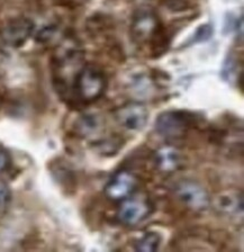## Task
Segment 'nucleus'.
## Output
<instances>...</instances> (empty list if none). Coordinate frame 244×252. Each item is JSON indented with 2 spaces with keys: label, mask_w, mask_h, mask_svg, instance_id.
Masks as SVG:
<instances>
[{
  "label": "nucleus",
  "mask_w": 244,
  "mask_h": 252,
  "mask_svg": "<svg viewBox=\"0 0 244 252\" xmlns=\"http://www.w3.org/2000/svg\"><path fill=\"white\" fill-rule=\"evenodd\" d=\"M154 163L161 172H173L181 165V156L177 149L163 147L155 152Z\"/></svg>",
  "instance_id": "9"
},
{
  "label": "nucleus",
  "mask_w": 244,
  "mask_h": 252,
  "mask_svg": "<svg viewBox=\"0 0 244 252\" xmlns=\"http://www.w3.org/2000/svg\"><path fill=\"white\" fill-rule=\"evenodd\" d=\"M153 210L154 207L147 197L131 195L122 200L116 218L126 226H135L149 219Z\"/></svg>",
  "instance_id": "4"
},
{
  "label": "nucleus",
  "mask_w": 244,
  "mask_h": 252,
  "mask_svg": "<svg viewBox=\"0 0 244 252\" xmlns=\"http://www.w3.org/2000/svg\"><path fill=\"white\" fill-rule=\"evenodd\" d=\"M162 238L156 232H147L135 243V249L141 252H153L159 249Z\"/></svg>",
  "instance_id": "11"
},
{
  "label": "nucleus",
  "mask_w": 244,
  "mask_h": 252,
  "mask_svg": "<svg viewBox=\"0 0 244 252\" xmlns=\"http://www.w3.org/2000/svg\"><path fill=\"white\" fill-rule=\"evenodd\" d=\"M98 120L93 115L81 116L80 120L77 122V131L82 136H89L90 134L96 132L98 128Z\"/></svg>",
  "instance_id": "12"
},
{
  "label": "nucleus",
  "mask_w": 244,
  "mask_h": 252,
  "mask_svg": "<svg viewBox=\"0 0 244 252\" xmlns=\"http://www.w3.org/2000/svg\"><path fill=\"white\" fill-rule=\"evenodd\" d=\"M216 207L226 214L239 213L242 211V196H239L238 192H225L217 198Z\"/></svg>",
  "instance_id": "10"
},
{
  "label": "nucleus",
  "mask_w": 244,
  "mask_h": 252,
  "mask_svg": "<svg viewBox=\"0 0 244 252\" xmlns=\"http://www.w3.org/2000/svg\"><path fill=\"white\" fill-rule=\"evenodd\" d=\"M198 125L196 114L183 109H171L161 113L155 121L156 132L167 139H180Z\"/></svg>",
  "instance_id": "2"
},
{
  "label": "nucleus",
  "mask_w": 244,
  "mask_h": 252,
  "mask_svg": "<svg viewBox=\"0 0 244 252\" xmlns=\"http://www.w3.org/2000/svg\"><path fill=\"white\" fill-rule=\"evenodd\" d=\"M115 118L126 129L140 131L148 124L149 112L143 104L127 102L115 110Z\"/></svg>",
  "instance_id": "7"
},
{
  "label": "nucleus",
  "mask_w": 244,
  "mask_h": 252,
  "mask_svg": "<svg viewBox=\"0 0 244 252\" xmlns=\"http://www.w3.org/2000/svg\"><path fill=\"white\" fill-rule=\"evenodd\" d=\"M131 36L139 45H147L154 57L162 55L170 44L168 32L157 18L149 9H141L134 16L131 25Z\"/></svg>",
  "instance_id": "1"
},
{
  "label": "nucleus",
  "mask_w": 244,
  "mask_h": 252,
  "mask_svg": "<svg viewBox=\"0 0 244 252\" xmlns=\"http://www.w3.org/2000/svg\"><path fill=\"white\" fill-rule=\"evenodd\" d=\"M175 194L184 206L202 212L210 206V196L202 185L192 180H181L175 187Z\"/></svg>",
  "instance_id": "5"
},
{
  "label": "nucleus",
  "mask_w": 244,
  "mask_h": 252,
  "mask_svg": "<svg viewBox=\"0 0 244 252\" xmlns=\"http://www.w3.org/2000/svg\"><path fill=\"white\" fill-rule=\"evenodd\" d=\"M34 31V24L29 18L19 17L7 23L0 32L3 43L11 47H19L26 43Z\"/></svg>",
  "instance_id": "8"
},
{
  "label": "nucleus",
  "mask_w": 244,
  "mask_h": 252,
  "mask_svg": "<svg viewBox=\"0 0 244 252\" xmlns=\"http://www.w3.org/2000/svg\"><path fill=\"white\" fill-rule=\"evenodd\" d=\"M107 89V79L104 72L94 65H84L73 81V90L84 102L99 99Z\"/></svg>",
  "instance_id": "3"
},
{
  "label": "nucleus",
  "mask_w": 244,
  "mask_h": 252,
  "mask_svg": "<svg viewBox=\"0 0 244 252\" xmlns=\"http://www.w3.org/2000/svg\"><path fill=\"white\" fill-rule=\"evenodd\" d=\"M213 33L212 31V27L210 25H204V26H200L198 31L196 32V35H195V41L197 42H203V41H206L211 37V35Z\"/></svg>",
  "instance_id": "14"
},
{
  "label": "nucleus",
  "mask_w": 244,
  "mask_h": 252,
  "mask_svg": "<svg viewBox=\"0 0 244 252\" xmlns=\"http://www.w3.org/2000/svg\"><path fill=\"white\" fill-rule=\"evenodd\" d=\"M10 189L5 183L0 181V211L7 207L10 202Z\"/></svg>",
  "instance_id": "13"
},
{
  "label": "nucleus",
  "mask_w": 244,
  "mask_h": 252,
  "mask_svg": "<svg viewBox=\"0 0 244 252\" xmlns=\"http://www.w3.org/2000/svg\"><path fill=\"white\" fill-rule=\"evenodd\" d=\"M10 156L7 150L0 145V172L7 170L10 167Z\"/></svg>",
  "instance_id": "15"
},
{
  "label": "nucleus",
  "mask_w": 244,
  "mask_h": 252,
  "mask_svg": "<svg viewBox=\"0 0 244 252\" xmlns=\"http://www.w3.org/2000/svg\"><path fill=\"white\" fill-rule=\"evenodd\" d=\"M139 180L133 172L128 170H120L109 179L105 186V195L113 202H122L134 194Z\"/></svg>",
  "instance_id": "6"
}]
</instances>
